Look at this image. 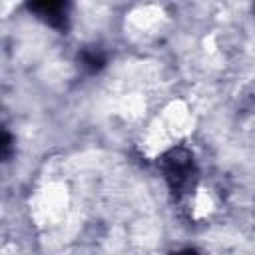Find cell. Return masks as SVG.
I'll list each match as a JSON object with an SVG mask.
<instances>
[{
    "label": "cell",
    "mask_w": 255,
    "mask_h": 255,
    "mask_svg": "<svg viewBox=\"0 0 255 255\" xmlns=\"http://www.w3.org/2000/svg\"><path fill=\"white\" fill-rule=\"evenodd\" d=\"M173 255H201V253H197V251H193V249H183V251H177V253H173Z\"/></svg>",
    "instance_id": "277c9868"
},
{
    "label": "cell",
    "mask_w": 255,
    "mask_h": 255,
    "mask_svg": "<svg viewBox=\"0 0 255 255\" xmlns=\"http://www.w3.org/2000/svg\"><path fill=\"white\" fill-rule=\"evenodd\" d=\"M159 165H161L165 181L169 183V187L173 191L183 193L191 185V179L195 175V165H193V155L189 149H185V147L169 149L159 159Z\"/></svg>",
    "instance_id": "6da1fadb"
},
{
    "label": "cell",
    "mask_w": 255,
    "mask_h": 255,
    "mask_svg": "<svg viewBox=\"0 0 255 255\" xmlns=\"http://www.w3.org/2000/svg\"><path fill=\"white\" fill-rule=\"evenodd\" d=\"M104 64H106V58H104V54L100 50H84L82 52V66L88 68L92 74L98 72Z\"/></svg>",
    "instance_id": "3957f363"
},
{
    "label": "cell",
    "mask_w": 255,
    "mask_h": 255,
    "mask_svg": "<svg viewBox=\"0 0 255 255\" xmlns=\"http://www.w3.org/2000/svg\"><path fill=\"white\" fill-rule=\"evenodd\" d=\"M30 12L36 14L42 22H46L50 28L56 30H68L70 24V14H68V4L64 2H36L30 4Z\"/></svg>",
    "instance_id": "7a4b0ae2"
}]
</instances>
